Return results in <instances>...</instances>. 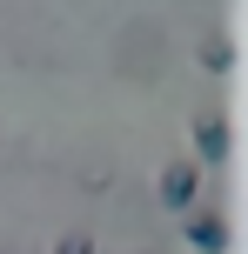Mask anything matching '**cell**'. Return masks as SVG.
<instances>
[{
	"instance_id": "cell-1",
	"label": "cell",
	"mask_w": 248,
	"mask_h": 254,
	"mask_svg": "<svg viewBox=\"0 0 248 254\" xmlns=\"http://www.w3.org/2000/svg\"><path fill=\"white\" fill-rule=\"evenodd\" d=\"M195 201H201V167L195 161H168L161 167V207L168 214H188Z\"/></svg>"
},
{
	"instance_id": "cell-2",
	"label": "cell",
	"mask_w": 248,
	"mask_h": 254,
	"mask_svg": "<svg viewBox=\"0 0 248 254\" xmlns=\"http://www.w3.org/2000/svg\"><path fill=\"white\" fill-rule=\"evenodd\" d=\"M181 234H188V248H201V254H228V221L215 214V207H188Z\"/></svg>"
},
{
	"instance_id": "cell-3",
	"label": "cell",
	"mask_w": 248,
	"mask_h": 254,
	"mask_svg": "<svg viewBox=\"0 0 248 254\" xmlns=\"http://www.w3.org/2000/svg\"><path fill=\"white\" fill-rule=\"evenodd\" d=\"M201 161H208V167H215V161H228V121H222V114L195 121V167H201Z\"/></svg>"
},
{
	"instance_id": "cell-4",
	"label": "cell",
	"mask_w": 248,
	"mask_h": 254,
	"mask_svg": "<svg viewBox=\"0 0 248 254\" xmlns=\"http://www.w3.org/2000/svg\"><path fill=\"white\" fill-rule=\"evenodd\" d=\"M201 67L228 74V67H235V40H228V34H208V40H201Z\"/></svg>"
},
{
	"instance_id": "cell-5",
	"label": "cell",
	"mask_w": 248,
	"mask_h": 254,
	"mask_svg": "<svg viewBox=\"0 0 248 254\" xmlns=\"http://www.w3.org/2000/svg\"><path fill=\"white\" fill-rule=\"evenodd\" d=\"M54 254H94V241H87V234H61V241H54Z\"/></svg>"
}]
</instances>
